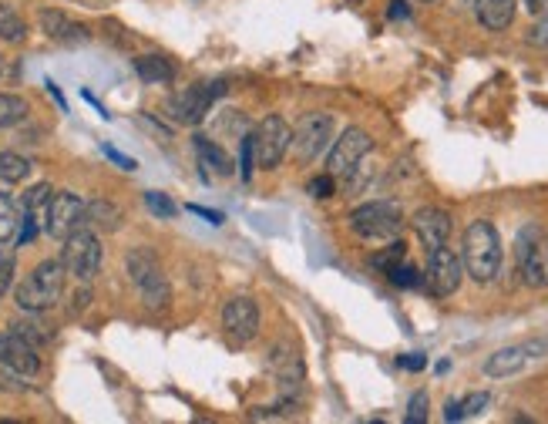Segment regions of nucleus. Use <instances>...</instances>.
I'll return each mask as SVG.
<instances>
[{"mask_svg": "<svg viewBox=\"0 0 548 424\" xmlns=\"http://www.w3.org/2000/svg\"><path fill=\"white\" fill-rule=\"evenodd\" d=\"M64 276H68V270H64L61 260H44L41 266H34L31 276H24V283L17 287V303L34 313L51 310L64 293Z\"/></svg>", "mask_w": 548, "mask_h": 424, "instance_id": "obj_2", "label": "nucleus"}, {"mask_svg": "<svg viewBox=\"0 0 548 424\" xmlns=\"http://www.w3.org/2000/svg\"><path fill=\"white\" fill-rule=\"evenodd\" d=\"M515 263H518V276H522L525 287H532V290L548 287V236L538 226H525L522 233H518Z\"/></svg>", "mask_w": 548, "mask_h": 424, "instance_id": "obj_5", "label": "nucleus"}, {"mask_svg": "<svg viewBox=\"0 0 548 424\" xmlns=\"http://www.w3.org/2000/svg\"><path fill=\"white\" fill-rule=\"evenodd\" d=\"M427 256H431V263H427V290H431L434 297H451V293L461 287V276H464L461 256L454 253L448 243L431 250Z\"/></svg>", "mask_w": 548, "mask_h": 424, "instance_id": "obj_11", "label": "nucleus"}, {"mask_svg": "<svg viewBox=\"0 0 548 424\" xmlns=\"http://www.w3.org/2000/svg\"><path fill=\"white\" fill-rule=\"evenodd\" d=\"M411 226H414V233L424 243L427 253L438 250V246H444L451 239V216L444 209H438V206L417 209L414 219H411Z\"/></svg>", "mask_w": 548, "mask_h": 424, "instance_id": "obj_16", "label": "nucleus"}, {"mask_svg": "<svg viewBox=\"0 0 548 424\" xmlns=\"http://www.w3.org/2000/svg\"><path fill=\"white\" fill-rule=\"evenodd\" d=\"M370 149H374V138H370L364 128H347L330 149L327 175H333V179H350Z\"/></svg>", "mask_w": 548, "mask_h": 424, "instance_id": "obj_9", "label": "nucleus"}, {"mask_svg": "<svg viewBox=\"0 0 548 424\" xmlns=\"http://www.w3.org/2000/svg\"><path fill=\"white\" fill-rule=\"evenodd\" d=\"M195 155H199V165H202V175H216V179H229L232 175V159L226 155V149H219L216 142H209V138L195 135Z\"/></svg>", "mask_w": 548, "mask_h": 424, "instance_id": "obj_17", "label": "nucleus"}, {"mask_svg": "<svg viewBox=\"0 0 548 424\" xmlns=\"http://www.w3.org/2000/svg\"><path fill=\"white\" fill-rule=\"evenodd\" d=\"M105 155H108L111 162H118V165H122V169H128V172L135 169V162H132V159H125L122 152H115V149H111V145H105Z\"/></svg>", "mask_w": 548, "mask_h": 424, "instance_id": "obj_34", "label": "nucleus"}, {"mask_svg": "<svg viewBox=\"0 0 548 424\" xmlns=\"http://www.w3.org/2000/svg\"><path fill=\"white\" fill-rule=\"evenodd\" d=\"M0 71H4V61H0Z\"/></svg>", "mask_w": 548, "mask_h": 424, "instance_id": "obj_40", "label": "nucleus"}, {"mask_svg": "<svg viewBox=\"0 0 548 424\" xmlns=\"http://www.w3.org/2000/svg\"><path fill=\"white\" fill-rule=\"evenodd\" d=\"M532 41H535V44H548V21H542V24L535 27V31H532Z\"/></svg>", "mask_w": 548, "mask_h": 424, "instance_id": "obj_37", "label": "nucleus"}, {"mask_svg": "<svg viewBox=\"0 0 548 424\" xmlns=\"http://www.w3.org/2000/svg\"><path fill=\"white\" fill-rule=\"evenodd\" d=\"M404 367V371H424L427 367V361H424V354H404L401 361H397Z\"/></svg>", "mask_w": 548, "mask_h": 424, "instance_id": "obj_33", "label": "nucleus"}, {"mask_svg": "<svg viewBox=\"0 0 548 424\" xmlns=\"http://www.w3.org/2000/svg\"><path fill=\"white\" fill-rule=\"evenodd\" d=\"M390 17H397V21H401V17H411V11H407V4L404 0H390V11H387Z\"/></svg>", "mask_w": 548, "mask_h": 424, "instance_id": "obj_36", "label": "nucleus"}, {"mask_svg": "<svg viewBox=\"0 0 548 424\" xmlns=\"http://www.w3.org/2000/svg\"><path fill=\"white\" fill-rule=\"evenodd\" d=\"M24 34H27V24L21 21V14H17L14 7L0 4V38L17 44V41H24Z\"/></svg>", "mask_w": 548, "mask_h": 424, "instance_id": "obj_25", "label": "nucleus"}, {"mask_svg": "<svg viewBox=\"0 0 548 424\" xmlns=\"http://www.w3.org/2000/svg\"><path fill=\"white\" fill-rule=\"evenodd\" d=\"M145 206H148L152 216H159V219H172L175 212H179V206H175L165 192H145Z\"/></svg>", "mask_w": 548, "mask_h": 424, "instance_id": "obj_27", "label": "nucleus"}, {"mask_svg": "<svg viewBox=\"0 0 548 424\" xmlns=\"http://www.w3.org/2000/svg\"><path fill=\"white\" fill-rule=\"evenodd\" d=\"M195 216H202V219H209L212 226H219L222 223V212H212V209H202V206H192Z\"/></svg>", "mask_w": 548, "mask_h": 424, "instance_id": "obj_35", "label": "nucleus"}, {"mask_svg": "<svg viewBox=\"0 0 548 424\" xmlns=\"http://www.w3.org/2000/svg\"><path fill=\"white\" fill-rule=\"evenodd\" d=\"M350 229L360 239H370V243H384V239H397V233L404 229V212L397 202H367L350 212Z\"/></svg>", "mask_w": 548, "mask_h": 424, "instance_id": "obj_4", "label": "nucleus"}, {"mask_svg": "<svg viewBox=\"0 0 548 424\" xmlns=\"http://www.w3.org/2000/svg\"><path fill=\"white\" fill-rule=\"evenodd\" d=\"M85 226H98V229H105V233H115V229L122 226V212H118L105 199L88 202L85 206Z\"/></svg>", "mask_w": 548, "mask_h": 424, "instance_id": "obj_21", "label": "nucleus"}, {"mask_svg": "<svg viewBox=\"0 0 548 424\" xmlns=\"http://www.w3.org/2000/svg\"><path fill=\"white\" fill-rule=\"evenodd\" d=\"M11 280H14V260H0V297L11 287Z\"/></svg>", "mask_w": 548, "mask_h": 424, "instance_id": "obj_32", "label": "nucleus"}, {"mask_svg": "<svg viewBox=\"0 0 548 424\" xmlns=\"http://www.w3.org/2000/svg\"><path fill=\"white\" fill-rule=\"evenodd\" d=\"M31 175V162L17 152H0V179L4 182H24Z\"/></svg>", "mask_w": 548, "mask_h": 424, "instance_id": "obj_24", "label": "nucleus"}, {"mask_svg": "<svg viewBox=\"0 0 548 424\" xmlns=\"http://www.w3.org/2000/svg\"><path fill=\"white\" fill-rule=\"evenodd\" d=\"M249 142H253L256 169H276L286 159V149L293 145V128L280 115H266L256 132L249 135Z\"/></svg>", "mask_w": 548, "mask_h": 424, "instance_id": "obj_6", "label": "nucleus"}, {"mask_svg": "<svg viewBox=\"0 0 548 424\" xmlns=\"http://www.w3.org/2000/svg\"><path fill=\"white\" fill-rule=\"evenodd\" d=\"M427 421V394L417 391L411 404H407V424H424Z\"/></svg>", "mask_w": 548, "mask_h": 424, "instance_id": "obj_30", "label": "nucleus"}, {"mask_svg": "<svg viewBox=\"0 0 548 424\" xmlns=\"http://www.w3.org/2000/svg\"><path fill=\"white\" fill-rule=\"evenodd\" d=\"M333 175H317V179H310V186H306V192H310L313 199H330L333 196Z\"/></svg>", "mask_w": 548, "mask_h": 424, "instance_id": "obj_31", "label": "nucleus"}, {"mask_svg": "<svg viewBox=\"0 0 548 424\" xmlns=\"http://www.w3.org/2000/svg\"><path fill=\"white\" fill-rule=\"evenodd\" d=\"M222 91H226L222 88V81H209V85L206 81H199V85L185 88V91H179V95H172L169 105H165V112H169L172 122H179V125H199L212 108V101H216Z\"/></svg>", "mask_w": 548, "mask_h": 424, "instance_id": "obj_8", "label": "nucleus"}, {"mask_svg": "<svg viewBox=\"0 0 548 424\" xmlns=\"http://www.w3.org/2000/svg\"><path fill=\"white\" fill-rule=\"evenodd\" d=\"M0 364L11 367L17 374L41 371V357H37L34 344L17 334V330H0Z\"/></svg>", "mask_w": 548, "mask_h": 424, "instance_id": "obj_15", "label": "nucleus"}, {"mask_svg": "<svg viewBox=\"0 0 548 424\" xmlns=\"http://www.w3.org/2000/svg\"><path fill=\"white\" fill-rule=\"evenodd\" d=\"M548 354V340H528V344H515V347H501L485 361V374L488 377H512L518 374L528 361H538V357Z\"/></svg>", "mask_w": 548, "mask_h": 424, "instance_id": "obj_13", "label": "nucleus"}, {"mask_svg": "<svg viewBox=\"0 0 548 424\" xmlns=\"http://www.w3.org/2000/svg\"><path fill=\"white\" fill-rule=\"evenodd\" d=\"M491 404V398L485 391L478 394H468L464 401H448L444 404V421H464V418H475V414H481Z\"/></svg>", "mask_w": 548, "mask_h": 424, "instance_id": "obj_22", "label": "nucleus"}, {"mask_svg": "<svg viewBox=\"0 0 548 424\" xmlns=\"http://www.w3.org/2000/svg\"><path fill=\"white\" fill-rule=\"evenodd\" d=\"M545 4H548V0H525V7H528L532 14H542V11H545Z\"/></svg>", "mask_w": 548, "mask_h": 424, "instance_id": "obj_38", "label": "nucleus"}, {"mask_svg": "<svg viewBox=\"0 0 548 424\" xmlns=\"http://www.w3.org/2000/svg\"><path fill=\"white\" fill-rule=\"evenodd\" d=\"M41 27H44V34L54 41H61V44H81V41H88V31L81 24H74L68 14H61V11H44L41 14Z\"/></svg>", "mask_w": 548, "mask_h": 424, "instance_id": "obj_18", "label": "nucleus"}, {"mask_svg": "<svg viewBox=\"0 0 548 424\" xmlns=\"http://www.w3.org/2000/svg\"><path fill=\"white\" fill-rule=\"evenodd\" d=\"M461 7H475V0H458Z\"/></svg>", "mask_w": 548, "mask_h": 424, "instance_id": "obj_39", "label": "nucleus"}, {"mask_svg": "<svg viewBox=\"0 0 548 424\" xmlns=\"http://www.w3.org/2000/svg\"><path fill=\"white\" fill-rule=\"evenodd\" d=\"M401 260H407V246H404V243H390L387 250H380V253L374 256V266H377V270H384V273H387L390 266H397Z\"/></svg>", "mask_w": 548, "mask_h": 424, "instance_id": "obj_28", "label": "nucleus"}, {"mask_svg": "<svg viewBox=\"0 0 548 424\" xmlns=\"http://www.w3.org/2000/svg\"><path fill=\"white\" fill-rule=\"evenodd\" d=\"M27 101L21 95H0V128H11V125H21L27 118Z\"/></svg>", "mask_w": 548, "mask_h": 424, "instance_id": "obj_23", "label": "nucleus"}, {"mask_svg": "<svg viewBox=\"0 0 548 424\" xmlns=\"http://www.w3.org/2000/svg\"><path fill=\"white\" fill-rule=\"evenodd\" d=\"M333 138V118L323 112H310L300 118V125L293 128V149L300 162H313L317 155H323L327 142Z\"/></svg>", "mask_w": 548, "mask_h": 424, "instance_id": "obj_10", "label": "nucleus"}, {"mask_svg": "<svg viewBox=\"0 0 548 424\" xmlns=\"http://www.w3.org/2000/svg\"><path fill=\"white\" fill-rule=\"evenodd\" d=\"M128 276H132L138 297L145 300V307H155V310H165L169 307V280H165V270L159 263V256L145 246H135L128 253Z\"/></svg>", "mask_w": 548, "mask_h": 424, "instance_id": "obj_3", "label": "nucleus"}, {"mask_svg": "<svg viewBox=\"0 0 548 424\" xmlns=\"http://www.w3.org/2000/svg\"><path fill=\"white\" fill-rule=\"evenodd\" d=\"M14 229H17V212L11 206V199L0 196V243H4V239H11Z\"/></svg>", "mask_w": 548, "mask_h": 424, "instance_id": "obj_29", "label": "nucleus"}, {"mask_svg": "<svg viewBox=\"0 0 548 424\" xmlns=\"http://www.w3.org/2000/svg\"><path fill=\"white\" fill-rule=\"evenodd\" d=\"M44 223H48V233L54 239L71 236L74 229H85V202L74 196V192H58V196H51L48 202Z\"/></svg>", "mask_w": 548, "mask_h": 424, "instance_id": "obj_14", "label": "nucleus"}, {"mask_svg": "<svg viewBox=\"0 0 548 424\" xmlns=\"http://www.w3.org/2000/svg\"><path fill=\"white\" fill-rule=\"evenodd\" d=\"M515 7L518 0H475L478 21L488 27V31H505L515 21Z\"/></svg>", "mask_w": 548, "mask_h": 424, "instance_id": "obj_19", "label": "nucleus"}, {"mask_svg": "<svg viewBox=\"0 0 548 424\" xmlns=\"http://www.w3.org/2000/svg\"><path fill=\"white\" fill-rule=\"evenodd\" d=\"M135 71L145 85H169L175 75V68L162 58V54H142V58L135 61Z\"/></svg>", "mask_w": 548, "mask_h": 424, "instance_id": "obj_20", "label": "nucleus"}, {"mask_svg": "<svg viewBox=\"0 0 548 424\" xmlns=\"http://www.w3.org/2000/svg\"><path fill=\"white\" fill-rule=\"evenodd\" d=\"M222 330L229 334L232 344H249L259 334V307L249 297H232L222 307Z\"/></svg>", "mask_w": 548, "mask_h": 424, "instance_id": "obj_12", "label": "nucleus"}, {"mask_svg": "<svg viewBox=\"0 0 548 424\" xmlns=\"http://www.w3.org/2000/svg\"><path fill=\"white\" fill-rule=\"evenodd\" d=\"M61 263L68 276L81 283H91L101 270V243L95 233L88 229H74L71 236H64V250H61Z\"/></svg>", "mask_w": 548, "mask_h": 424, "instance_id": "obj_7", "label": "nucleus"}, {"mask_svg": "<svg viewBox=\"0 0 548 424\" xmlns=\"http://www.w3.org/2000/svg\"><path fill=\"white\" fill-rule=\"evenodd\" d=\"M461 263L475 283H491L501 270V236L488 219H475L464 229Z\"/></svg>", "mask_w": 548, "mask_h": 424, "instance_id": "obj_1", "label": "nucleus"}, {"mask_svg": "<svg viewBox=\"0 0 548 424\" xmlns=\"http://www.w3.org/2000/svg\"><path fill=\"white\" fill-rule=\"evenodd\" d=\"M387 280L394 283V287H421V273H417L407 260H401L397 266H390V270H387Z\"/></svg>", "mask_w": 548, "mask_h": 424, "instance_id": "obj_26", "label": "nucleus"}]
</instances>
